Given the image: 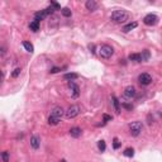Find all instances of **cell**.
<instances>
[{
  "instance_id": "1",
  "label": "cell",
  "mask_w": 162,
  "mask_h": 162,
  "mask_svg": "<svg viewBox=\"0 0 162 162\" xmlns=\"http://www.w3.org/2000/svg\"><path fill=\"white\" fill-rule=\"evenodd\" d=\"M128 18H129V14L125 10H115V12L112 13V17H110V19L114 23H124L128 20Z\"/></svg>"
},
{
  "instance_id": "2",
  "label": "cell",
  "mask_w": 162,
  "mask_h": 162,
  "mask_svg": "<svg viewBox=\"0 0 162 162\" xmlns=\"http://www.w3.org/2000/svg\"><path fill=\"white\" fill-rule=\"evenodd\" d=\"M143 129L142 122H133L129 124V133L132 137H138Z\"/></svg>"
},
{
  "instance_id": "3",
  "label": "cell",
  "mask_w": 162,
  "mask_h": 162,
  "mask_svg": "<svg viewBox=\"0 0 162 162\" xmlns=\"http://www.w3.org/2000/svg\"><path fill=\"white\" fill-rule=\"evenodd\" d=\"M99 54H100V57H103V58H110L114 54V48L112 46H109V44H103V46L99 48Z\"/></svg>"
},
{
  "instance_id": "4",
  "label": "cell",
  "mask_w": 162,
  "mask_h": 162,
  "mask_svg": "<svg viewBox=\"0 0 162 162\" xmlns=\"http://www.w3.org/2000/svg\"><path fill=\"white\" fill-rule=\"evenodd\" d=\"M81 109L79 105H71L70 108H68L66 112H65V117H66L67 119H72V118H76V117L80 114Z\"/></svg>"
},
{
  "instance_id": "5",
  "label": "cell",
  "mask_w": 162,
  "mask_h": 162,
  "mask_svg": "<svg viewBox=\"0 0 162 162\" xmlns=\"http://www.w3.org/2000/svg\"><path fill=\"white\" fill-rule=\"evenodd\" d=\"M53 12H54V10H53L52 8H51V6H48V8L43 9V10H41V12H37L36 14H34V19L38 20V22H39V20H43L47 15L53 14Z\"/></svg>"
},
{
  "instance_id": "6",
  "label": "cell",
  "mask_w": 162,
  "mask_h": 162,
  "mask_svg": "<svg viewBox=\"0 0 162 162\" xmlns=\"http://www.w3.org/2000/svg\"><path fill=\"white\" fill-rule=\"evenodd\" d=\"M138 81H139L141 85L147 86L152 82V76H151L150 74H147V72H143V74H141L138 76Z\"/></svg>"
},
{
  "instance_id": "7",
  "label": "cell",
  "mask_w": 162,
  "mask_h": 162,
  "mask_svg": "<svg viewBox=\"0 0 162 162\" xmlns=\"http://www.w3.org/2000/svg\"><path fill=\"white\" fill-rule=\"evenodd\" d=\"M143 23L146 24V26H156L158 23V17L154 14H148L143 18Z\"/></svg>"
},
{
  "instance_id": "8",
  "label": "cell",
  "mask_w": 162,
  "mask_h": 162,
  "mask_svg": "<svg viewBox=\"0 0 162 162\" xmlns=\"http://www.w3.org/2000/svg\"><path fill=\"white\" fill-rule=\"evenodd\" d=\"M68 88H70V90H71V96H72V98H74V99L79 98V95H80V89H79V86L75 84L74 81L68 82Z\"/></svg>"
},
{
  "instance_id": "9",
  "label": "cell",
  "mask_w": 162,
  "mask_h": 162,
  "mask_svg": "<svg viewBox=\"0 0 162 162\" xmlns=\"http://www.w3.org/2000/svg\"><path fill=\"white\" fill-rule=\"evenodd\" d=\"M136 95H137V91H136V88H134V86L129 85L124 89V96H125L127 99H132Z\"/></svg>"
},
{
  "instance_id": "10",
  "label": "cell",
  "mask_w": 162,
  "mask_h": 162,
  "mask_svg": "<svg viewBox=\"0 0 162 162\" xmlns=\"http://www.w3.org/2000/svg\"><path fill=\"white\" fill-rule=\"evenodd\" d=\"M65 114V110L61 108V106H54V108L52 109V112H51V117H54V118H57V119H60L63 117Z\"/></svg>"
},
{
  "instance_id": "11",
  "label": "cell",
  "mask_w": 162,
  "mask_h": 162,
  "mask_svg": "<svg viewBox=\"0 0 162 162\" xmlns=\"http://www.w3.org/2000/svg\"><path fill=\"white\" fill-rule=\"evenodd\" d=\"M85 6L88 10H90V12H95L96 9H98V3L95 1V0H88V1L85 3Z\"/></svg>"
},
{
  "instance_id": "12",
  "label": "cell",
  "mask_w": 162,
  "mask_h": 162,
  "mask_svg": "<svg viewBox=\"0 0 162 162\" xmlns=\"http://www.w3.org/2000/svg\"><path fill=\"white\" fill-rule=\"evenodd\" d=\"M30 146H32L33 150H38V148H39L41 142H39V138L37 136H32V137H30Z\"/></svg>"
},
{
  "instance_id": "13",
  "label": "cell",
  "mask_w": 162,
  "mask_h": 162,
  "mask_svg": "<svg viewBox=\"0 0 162 162\" xmlns=\"http://www.w3.org/2000/svg\"><path fill=\"white\" fill-rule=\"evenodd\" d=\"M70 136L74 137V138H79L81 136V129L79 127H74V128L70 129Z\"/></svg>"
},
{
  "instance_id": "14",
  "label": "cell",
  "mask_w": 162,
  "mask_h": 162,
  "mask_svg": "<svg viewBox=\"0 0 162 162\" xmlns=\"http://www.w3.org/2000/svg\"><path fill=\"white\" fill-rule=\"evenodd\" d=\"M137 26H138V23H137V22H132V23L127 24V26L123 27V32H124V33H128V32H130L132 29L137 28Z\"/></svg>"
},
{
  "instance_id": "15",
  "label": "cell",
  "mask_w": 162,
  "mask_h": 162,
  "mask_svg": "<svg viewBox=\"0 0 162 162\" xmlns=\"http://www.w3.org/2000/svg\"><path fill=\"white\" fill-rule=\"evenodd\" d=\"M112 100H113V105H114V109L117 112V114H120V104H119V100L115 95L112 96Z\"/></svg>"
},
{
  "instance_id": "16",
  "label": "cell",
  "mask_w": 162,
  "mask_h": 162,
  "mask_svg": "<svg viewBox=\"0 0 162 162\" xmlns=\"http://www.w3.org/2000/svg\"><path fill=\"white\" fill-rule=\"evenodd\" d=\"M29 28H30V30H33V32H38L39 30V22L36 20V19H33L32 22L29 23Z\"/></svg>"
},
{
  "instance_id": "17",
  "label": "cell",
  "mask_w": 162,
  "mask_h": 162,
  "mask_svg": "<svg viewBox=\"0 0 162 162\" xmlns=\"http://www.w3.org/2000/svg\"><path fill=\"white\" fill-rule=\"evenodd\" d=\"M77 77H79V75L74 74V72H68V74L63 75V79H65V80H68V81H74V80H76Z\"/></svg>"
},
{
  "instance_id": "18",
  "label": "cell",
  "mask_w": 162,
  "mask_h": 162,
  "mask_svg": "<svg viewBox=\"0 0 162 162\" xmlns=\"http://www.w3.org/2000/svg\"><path fill=\"white\" fill-rule=\"evenodd\" d=\"M129 61H134V62H142V58H141L139 53H132L129 54Z\"/></svg>"
},
{
  "instance_id": "19",
  "label": "cell",
  "mask_w": 162,
  "mask_h": 162,
  "mask_svg": "<svg viewBox=\"0 0 162 162\" xmlns=\"http://www.w3.org/2000/svg\"><path fill=\"white\" fill-rule=\"evenodd\" d=\"M0 160L3 162H9V152L8 151H4V152L0 153Z\"/></svg>"
},
{
  "instance_id": "20",
  "label": "cell",
  "mask_w": 162,
  "mask_h": 162,
  "mask_svg": "<svg viewBox=\"0 0 162 162\" xmlns=\"http://www.w3.org/2000/svg\"><path fill=\"white\" fill-rule=\"evenodd\" d=\"M23 47L26 48V50L28 51L29 53H32L33 51H34V47H33V44H32V43H29V42H23Z\"/></svg>"
},
{
  "instance_id": "21",
  "label": "cell",
  "mask_w": 162,
  "mask_h": 162,
  "mask_svg": "<svg viewBox=\"0 0 162 162\" xmlns=\"http://www.w3.org/2000/svg\"><path fill=\"white\" fill-rule=\"evenodd\" d=\"M60 123V119H57V118H54V117H48V124L50 125H57V124Z\"/></svg>"
},
{
  "instance_id": "22",
  "label": "cell",
  "mask_w": 162,
  "mask_h": 162,
  "mask_svg": "<svg viewBox=\"0 0 162 162\" xmlns=\"http://www.w3.org/2000/svg\"><path fill=\"white\" fill-rule=\"evenodd\" d=\"M124 156H125V157H133L134 156V150H133V148H125V150H124Z\"/></svg>"
},
{
  "instance_id": "23",
  "label": "cell",
  "mask_w": 162,
  "mask_h": 162,
  "mask_svg": "<svg viewBox=\"0 0 162 162\" xmlns=\"http://www.w3.org/2000/svg\"><path fill=\"white\" fill-rule=\"evenodd\" d=\"M61 14L63 15V17H66V18H68V17L72 15V13H71V10L68 9V8H62L61 9Z\"/></svg>"
},
{
  "instance_id": "24",
  "label": "cell",
  "mask_w": 162,
  "mask_h": 162,
  "mask_svg": "<svg viewBox=\"0 0 162 162\" xmlns=\"http://www.w3.org/2000/svg\"><path fill=\"white\" fill-rule=\"evenodd\" d=\"M139 54H141V58H142V61H147L148 58H150V52H148V50L142 51V53H139Z\"/></svg>"
},
{
  "instance_id": "25",
  "label": "cell",
  "mask_w": 162,
  "mask_h": 162,
  "mask_svg": "<svg viewBox=\"0 0 162 162\" xmlns=\"http://www.w3.org/2000/svg\"><path fill=\"white\" fill-rule=\"evenodd\" d=\"M98 148H99V150H100L101 151V152H104V151L106 150V144H105V141H99V142H98Z\"/></svg>"
},
{
  "instance_id": "26",
  "label": "cell",
  "mask_w": 162,
  "mask_h": 162,
  "mask_svg": "<svg viewBox=\"0 0 162 162\" xmlns=\"http://www.w3.org/2000/svg\"><path fill=\"white\" fill-rule=\"evenodd\" d=\"M50 5H51V8H52L53 10H54V9H56V10H60V9H61L60 4H57V3H54V1H51Z\"/></svg>"
},
{
  "instance_id": "27",
  "label": "cell",
  "mask_w": 162,
  "mask_h": 162,
  "mask_svg": "<svg viewBox=\"0 0 162 162\" xmlns=\"http://www.w3.org/2000/svg\"><path fill=\"white\" fill-rule=\"evenodd\" d=\"M20 71H22V70H20L19 67H18V68H15V70L12 72V77H18L19 75H20Z\"/></svg>"
},
{
  "instance_id": "28",
  "label": "cell",
  "mask_w": 162,
  "mask_h": 162,
  "mask_svg": "<svg viewBox=\"0 0 162 162\" xmlns=\"http://www.w3.org/2000/svg\"><path fill=\"white\" fill-rule=\"evenodd\" d=\"M113 147H114V150H118L120 147V142L117 138H114V141H113Z\"/></svg>"
},
{
  "instance_id": "29",
  "label": "cell",
  "mask_w": 162,
  "mask_h": 162,
  "mask_svg": "<svg viewBox=\"0 0 162 162\" xmlns=\"http://www.w3.org/2000/svg\"><path fill=\"white\" fill-rule=\"evenodd\" d=\"M103 119H104V122H110V120L113 119V117H110L108 114H104V115H103Z\"/></svg>"
},
{
  "instance_id": "30",
  "label": "cell",
  "mask_w": 162,
  "mask_h": 162,
  "mask_svg": "<svg viewBox=\"0 0 162 162\" xmlns=\"http://www.w3.org/2000/svg\"><path fill=\"white\" fill-rule=\"evenodd\" d=\"M122 106H123V108H125V109H128V110H132L133 109L132 105H130V104H125V103H123Z\"/></svg>"
},
{
  "instance_id": "31",
  "label": "cell",
  "mask_w": 162,
  "mask_h": 162,
  "mask_svg": "<svg viewBox=\"0 0 162 162\" xmlns=\"http://www.w3.org/2000/svg\"><path fill=\"white\" fill-rule=\"evenodd\" d=\"M58 71H61V68L60 67H53V68H51V74H57Z\"/></svg>"
},
{
  "instance_id": "32",
  "label": "cell",
  "mask_w": 162,
  "mask_h": 162,
  "mask_svg": "<svg viewBox=\"0 0 162 162\" xmlns=\"http://www.w3.org/2000/svg\"><path fill=\"white\" fill-rule=\"evenodd\" d=\"M4 54H5V48L0 47V56H4Z\"/></svg>"
},
{
  "instance_id": "33",
  "label": "cell",
  "mask_w": 162,
  "mask_h": 162,
  "mask_svg": "<svg viewBox=\"0 0 162 162\" xmlns=\"http://www.w3.org/2000/svg\"><path fill=\"white\" fill-rule=\"evenodd\" d=\"M3 79H4V72H3L1 70H0V84H1V81H3Z\"/></svg>"
},
{
  "instance_id": "34",
  "label": "cell",
  "mask_w": 162,
  "mask_h": 162,
  "mask_svg": "<svg viewBox=\"0 0 162 162\" xmlns=\"http://www.w3.org/2000/svg\"><path fill=\"white\" fill-rule=\"evenodd\" d=\"M60 162H67V161H66V160H61Z\"/></svg>"
}]
</instances>
